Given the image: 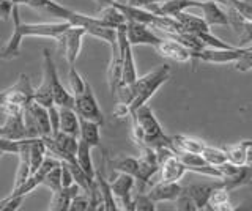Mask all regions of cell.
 <instances>
[{
	"label": "cell",
	"mask_w": 252,
	"mask_h": 211,
	"mask_svg": "<svg viewBox=\"0 0 252 211\" xmlns=\"http://www.w3.org/2000/svg\"><path fill=\"white\" fill-rule=\"evenodd\" d=\"M43 186L49 187L52 192L59 191L60 187H63V184H62V164H60V166H57V167H54L52 170H49L44 175Z\"/></svg>",
	"instance_id": "e575fe53"
},
{
	"label": "cell",
	"mask_w": 252,
	"mask_h": 211,
	"mask_svg": "<svg viewBox=\"0 0 252 211\" xmlns=\"http://www.w3.org/2000/svg\"><path fill=\"white\" fill-rule=\"evenodd\" d=\"M164 2H167V0H128L126 3L147 8V6H150V5H159V3H164Z\"/></svg>",
	"instance_id": "b9f144b4"
},
{
	"label": "cell",
	"mask_w": 252,
	"mask_h": 211,
	"mask_svg": "<svg viewBox=\"0 0 252 211\" xmlns=\"http://www.w3.org/2000/svg\"><path fill=\"white\" fill-rule=\"evenodd\" d=\"M251 167H252V164H251Z\"/></svg>",
	"instance_id": "681fc988"
},
{
	"label": "cell",
	"mask_w": 252,
	"mask_h": 211,
	"mask_svg": "<svg viewBox=\"0 0 252 211\" xmlns=\"http://www.w3.org/2000/svg\"><path fill=\"white\" fill-rule=\"evenodd\" d=\"M11 2L14 3V5H27L29 6V3H30V0H11Z\"/></svg>",
	"instance_id": "ee69618b"
},
{
	"label": "cell",
	"mask_w": 252,
	"mask_h": 211,
	"mask_svg": "<svg viewBox=\"0 0 252 211\" xmlns=\"http://www.w3.org/2000/svg\"><path fill=\"white\" fill-rule=\"evenodd\" d=\"M175 208L177 210H183V211H197V207H195V203L194 200L191 199V195L186 194L185 191L180 194V197L175 200Z\"/></svg>",
	"instance_id": "ab89813d"
},
{
	"label": "cell",
	"mask_w": 252,
	"mask_h": 211,
	"mask_svg": "<svg viewBox=\"0 0 252 211\" xmlns=\"http://www.w3.org/2000/svg\"><path fill=\"white\" fill-rule=\"evenodd\" d=\"M33 101H36V103H39L44 107H51L55 104L52 89H51V81H49V76L46 73H43V82L39 84L33 91Z\"/></svg>",
	"instance_id": "4dcf8cb0"
},
{
	"label": "cell",
	"mask_w": 252,
	"mask_h": 211,
	"mask_svg": "<svg viewBox=\"0 0 252 211\" xmlns=\"http://www.w3.org/2000/svg\"><path fill=\"white\" fill-rule=\"evenodd\" d=\"M208 210H215V211L232 210L230 191L222 184V181H219L215 189H213V192L210 195V200H208Z\"/></svg>",
	"instance_id": "4316f807"
},
{
	"label": "cell",
	"mask_w": 252,
	"mask_h": 211,
	"mask_svg": "<svg viewBox=\"0 0 252 211\" xmlns=\"http://www.w3.org/2000/svg\"><path fill=\"white\" fill-rule=\"evenodd\" d=\"M230 10H233L241 19L252 21V0H232Z\"/></svg>",
	"instance_id": "d590c367"
},
{
	"label": "cell",
	"mask_w": 252,
	"mask_h": 211,
	"mask_svg": "<svg viewBox=\"0 0 252 211\" xmlns=\"http://www.w3.org/2000/svg\"><path fill=\"white\" fill-rule=\"evenodd\" d=\"M60 131L79 137L81 117L77 115L74 107H60Z\"/></svg>",
	"instance_id": "cb8c5ba5"
},
{
	"label": "cell",
	"mask_w": 252,
	"mask_h": 211,
	"mask_svg": "<svg viewBox=\"0 0 252 211\" xmlns=\"http://www.w3.org/2000/svg\"><path fill=\"white\" fill-rule=\"evenodd\" d=\"M43 63H44L43 73L49 76V81H51L54 103L59 107H74V95L69 90H66L65 85L62 84L59 71H57V68H55L49 49H43Z\"/></svg>",
	"instance_id": "5b68a950"
},
{
	"label": "cell",
	"mask_w": 252,
	"mask_h": 211,
	"mask_svg": "<svg viewBox=\"0 0 252 211\" xmlns=\"http://www.w3.org/2000/svg\"><path fill=\"white\" fill-rule=\"evenodd\" d=\"M110 49H112V57H110V63L107 68V84H109L110 93H112V96H114L117 87L122 82L123 60H122V52H120V48H118V43L110 46Z\"/></svg>",
	"instance_id": "e0dca14e"
},
{
	"label": "cell",
	"mask_w": 252,
	"mask_h": 211,
	"mask_svg": "<svg viewBox=\"0 0 252 211\" xmlns=\"http://www.w3.org/2000/svg\"><path fill=\"white\" fill-rule=\"evenodd\" d=\"M126 35H128V40L132 46H153L156 48L162 41V38L150 30V26L137 21L126 22Z\"/></svg>",
	"instance_id": "4fadbf2b"
},
{
	"label": "cell",
	"mask_w": 252,
	"mask_h": 211,
	"mask_svg": "<svg viewBox=\"0 0 252 211\" xmlns=\"http://www.w3.org/2000/svg\"><path fill=\"white\" fill-rule=\"evenodd\" d=\"M68 82H69V91L73 93V95H79V93H82L85 85H87V81L84 77L79 74V71L76 69V65H71L69 66V71H68Z\"/></svg>",
	"instance_id": "836d02e7"
},
{
	"label": "cell",
	"mask_w": 252,
	"mask_h": 211,
	"mask_svg": "<svg viewBox=\"0 0 252 211\" xmlns=\"http://www.w3.org/2000/svg\"><path fill=\"white\" fill-rule=\"evenodd\" d=\"M235 69L240 73H249L252 71V48H248L246 52L233 63Z\"/></svg>",
	"instance_id": "f35d334b"
},
{
	"label": "cell",
	"mask_w": 252,
	"mask_h": 211,
	"mask_svg": "<svg viewBox=\"0 0 252 211\" xmlns=\"http://www.w3.org/2000/svg\"><path fill=\"white\" fill-rule=\"evenodd\" d=\"M228 2H232V0H228Z\"/></svg>",
	"instance_id": "c3c4849f"
},
{
	"label": "cell",
	"mask_w": 252,
	"mask_h": 211,
	"mask_svg": "<svg viewBox=\"0 0 252 211\" xmlns=\"http://www.w3.org/2000/svg\"><path fill=\"white\" fill-rule=\"evenodd\" d=\"M94 181H96V187L99 192V197L102 202V210L106 211H117L118 203L115 200V195L112 192V187H110V181L102 175L101 170H96V175H94Z\"/></svg>",
	"instance_id": "d6986e66"
},
{
	"label": "cell",
	"mask_w": 252,
	"mask_h": 211,
	"mask_svg": "<svg viewBox=\"0 0 252 211\" xmlns=\"http://www.w3.org/2000/svg\"><path fill=\"white\" fill-rule=\"evenodd\" d=\"M228 18H230V26H233L236 33H238V40H240L241 48L246 44H251L252 43V21L241 19L233 10L228 11Z\"/></svg>",
	"instance_id": "f1b7e54d"
},
{
	"label": "cell",
	"mask_w": 252,
	"mask_h": 211,
	"mask_svg": "<svg viewBox=\"0 0 252 211\" xmlns=\"http://www.w3.org/2000/svg\"><path fill=\"white\" fill-rule=\"evenodd\" d=\"M24 199H26L24 195L10 194L8 197L0 200V211H16V210H19Z\"/></svg>",
	"instance_id": "74e56055"
},
{
	"label": "cell",
	"mask_w": 252,
	"mask_h": 211,
	"mask_svg": "<svg viewBox=\"0 0 252 211\" xmlns=\"http://www.w3.org/2000/svg\"><path fill=\"white\" fill-rule=\"evenodd\" d=\"M109 166L115 172H122V174H129L134 178L137 177L139 172V159L131 158V156H120V158L109 159Z\"/></svg>",
	"instance_id": "f546056e"
},
{
	"label": "cell",
	"mask_w": 252,
	"mask_h": 211,
	"mask_svg": "<svg viewBox=\"0 0 252 211\" xmlns=\"http://www.w3.org/2000/svg\"><path fill=\"white\" fill-rule=\"evenodd\" d=\"M2 154H3V153H2V151H0V158H2Z\"/></svg>",
	"instance_id": "7dc6e473"
},
{
	"label": "cell",
	"mask_w": 252,
	"mask_h": 211,
	"mask_svg": "<svg viewBox=\"0 0 252 211\" xmlns=\"http://www.w3.org/2000/svg\"><path fill=\"white\" fill-rule=\"evenodd\" d=\"M156 51L161 57L175 61V63H188L192 60V52L183 43H180L173 38L169 40H162L156 46Z\"/></svg>",
	"instance_id": "5bb4252c"
},
{
	"label": "cell",
	"mask_w": 252,
	"mask_h": 211,
	"mask_svg": "<svg viewBox=\"0 0 252 211\" xmlns=\"http://www.w3.org/2000/svg\"><path fill=\"white\" fill-rule=\"evenodd\" d=\"M101 124L96 121L87 120L81 117V131H79V139H82L84 142L92 145L93 148L101 147Z\"/></svg>",
	"instance_id": "484cf974"
},
{
	"label": "cell",
	"mask_w": 252,
	"mask_h": 211,
	"mask_svg": "<svg viewBox=\"0 0 252 211\" xmlns=\"http://www.w3.org/2000/svg\"><path fill=\"white\" fill-rule=\"evenodd\" d=\"M94 2H98V3H101V5H112V3H117V2L126 3L128 0H94Z\"/></svg>",
	"instance_id": "7bdbcfd3"
},
{
	"label": "cell",
	"mask_w": 252,
	"mask_h": 211,
	"mask_svg": "<svg viewBox=\"0 0 252 211\" xmlns=\"http://www.w3.org/2000/svg\"><path fill=\"white\" fill-rule=\"evenodd\" d=\"M131 120L136 121L142 128V131H144V145L142 147H152L155 150L162 147L173 148L172 137H169L164 132L161 123L158 121L155 112L152 111V107L148 104H144L139 109H136V111L131 114Z\"/></svg>",
	"instance_id": "7a4b0ae2"
},
{
	"label": "cell",
	"mask_w": 252,
	"mask_h": 211,
	"mask_svg": "<svg viewBox=\"0 0 252 211\" xmlns=\"http://www.w3.org/2000/svg\"><path fill=\"white\" fill-rule=\"evenodd\" d=\"M215 2H219V3H224V5H230V2H228V0H215Z\"/></svg>",
	"instance_id": "f6af8a7d"
},
{
	"label": "cell",
	"mask_w": 252,
	"mask_h": 211,
	"mask_svg": "<svg viewBox=\"0 0 252 211\" xmlns=\"http://www.w3.org/2000/svg\"><path fill=\"white\" fill-rule=\"evenodd\" d=\"M202 156L205 158L208 164L211 166H220V164L227 162V153H225V148H216V147H210L207 145L203 148Z\"/></svg>",
	"instance_id": "1f68e13d"
},
{
	"label": "cell",
	"mask_w": 252,
	"mask_h": 211,
	"mask_svg": "<svg viewBox=\"0 0 252 211\" xmlns=\"http://www.w3.org/2000/svg\"><path fill=\"white\" fill-rule=\"evenodd\" d=\"M33 91L30 77L26 74H19V79L11 87L0 91V106L3 104H22L27 106L33 101Z\"/></svg>",
	"instance_id": "ba28073f"
},
{
	"label": "cell",
	"mask_w": 252,
	"mask_h": 211,
	"mask_svg": "<svg viewBox=\"0 0 252 211\" xmlns=\"http://www.w3.org/2000/svg\"><path fill=\"white\" fill-rule=\"evenodd\" d=\"M79 192H82L81 186L79 184H71L68 187H60L59 191H54L52 192V199L47 210H52V211H66L71 207V202L76 197Z\"/></svg>",
	"instance_id": "2e32d148"
},
{
	"label": "cell",
	"mask_w": 252,
	"mask_h": 211,
	"mask_svg": "<svg viewBox=\"0 0 252 211\" xmlns=\"http://www.w3.org/2000/svg\"><path fill=\"white\" fill-rule=\"evenodd\" d=\"M139 172L136 177V183L139 186V191H144L145 186L150 183L152 177L159 172V158L155 148L152 147H142V153L139 156Z\"/></svg>",
	"instance_id": "8fae6325"
},
{
	"label": "cell",
	"mask_w": 252,
	"mask_h": 211,
	"mask_svg": "<svg viewBox=\"0 0 252 211\" xmlns=\"http://www.w3.org/2000/svg\"><path fill=\"white\" fill-rule=\"evenodd\" d=\"M195 8L202 10L203 13V19L208 22L210 27L215 26H230V18H228V13H225L222 8L219 6V2L215 0H195Z\"/></svg>",
	"instance_id": "9a60e30c"
},
{
	"label": "cell",
	"mask_w": 252,
	"mask_h": 211,
	"mask_svg": "<svg viewBox=\"0 0 252 211\" xmlns=\"http://www.w3.org/2000/svg\"><path fill=\"white\" fill-rule=\"evenodd\" d=\"M172 145L175 151H189V153H199L202 154L203 148L207 147V144L202 139H197L192 136H173L172 137Z\"/></svg>",
	"instance_id": "d4e9b609"
},
{
	"label": "cell",
	"mask_w": 252,
	"mask_h": 211,
	"mask_svg": "<svg viewBox=\"0 0 252 211\" xmlns=\"http://www.w3.org/2000/svg\"><path fill=\"white\" fill-rule=\"evenodd\" d=\"M85 35H87L85 29L71 26L68 30H65V32L57 38V40H55L59 44L62 54H63V57H65V60H66L68 66L76 65V60L79 57V54H81L82 40H84Z\"/></svg>",
	"instance_id": "52a82bcc"
},
{
	"label": "cell",
	"mask_w": 252,
	"mask_h": 211,
	"mask_svg": "<svg viewBox=\"0 0 252 211\" xmlns=\"http://www.w3.org/2000/svg\"><path fill=\"white\" fill-rule=\"evenodd\" d=\"M216 184L218 183H215V184H191V186L183 187V191L191 195V199L194 200L195 207H197V211L208 210L210 195H211L213 189L216 187Z\"/></svg>",
	"instance_id": "7402d4cb"
},
{
	"label": "cell",
	"mask_w": 252,
	"mask_h": 211,
	"mask_svg": "<svg viewBox=\"0 0 252 211\" xmlns=\"http://www.w3.org/2000/svg\"><path fill=\"white\" fill-rule=\"evenodd\" d=\"M181 192H183V187L180 186V183L159 181L158 184H155L147 194L156 203H159V202H175L180 197Z\"/></svg>",
	"instance_id": "ac0fdd59"
},
{
	"label": "cell",
	"mask_w": 252,
	"mask_h": 211,
	"mask_svg": "<svg viewBox=\"0 0 252 211\" xmlns=\"http://www.w3.org/2000/svg\"><path fill=\"white\" fill-rule=\"evenodd\" d=\"M11 19H13V33L10 38H8V41L3 44V48L0 49V60H5V61L19 57L21 44H22L24 38L36 36V38H52V40H57L65 30H68L71 27L69 22H65V21L26 24V22L21 21L18 5H14L13 13H11Z\"/></svg>",
	"instance_id": "6da1fadb"
},
{
	"label": "cell",
	"mask_w": 252,
	"mask_h": 211,
	"mask_svg": "<svg viewBox=\"0 0 252 211\" xmlns=\"http://www.w3.org/2000/svg\"><path fill=\"white\" fill-rule=\"evenodd\" d=\"M74 111L77 112L79 117H82V119L96 121L101 126L104 124V115L101 112L96 96H94L93 89L89 82H87L84 91L74 96Z\"/></svg>",
	"instance_id": "9c48e42d"
},
{
	"label": "cell",
	"mask_w": 252,
	"mask_h": 211,
	"mask_svg": "<svg viewBox=\"0 0 252 211\" xmlns=\"http://www.w3.org/2000/svg\"><path fill=\"white\" fill-rule=\"evenodd\" d=\"M249 164H252V148H251V151H249Z\"/></svg>",
	"instance_id": "bcb514c9"
},
{
	"label": "cell",
	"mask_w": 252,
	"mask_h": 211,
	"mask_svg": "<svg viewBox=\"0 0 252 211\" xmlns=\"http://www.w3.org/2000/svg\"><path fill=\"white\" fill-rule=\"evenodd\" d=\"M24 123H26L27 137L52 136L49 111L36 101H32L24 109Z\"/></svg>",
	"instance_id": "277c9868"
},
{
	"label": "cell",
	"mask_w": 252,
	"mask_h": 211,
	"mask_svg": "<svg viewBox=\"0 0 252 211\" xmlns=\"http://www.w3.org/2000/svg\"><path fill=\"white\" fill-rule=\"evenodd\" d=\"M136 186V178L129 174L117 172V177L110 181V187L115 195V200L120 210L132 211V189Z\"/></svg>",
	"instance_id": "7c38bea8"
},
{
	"label": "cell",
	"mask_w": 252,
	"mask_h": 211,
	"mask_svg": "<svg viewBox=\"0 0 252 211\" xmlns=\"http://www.w3.org/2000/svg\"><path fill=\"white\" fill-rule=\"evenodd\" d=\"M248 48L235 46L230 49H218V48H203L200 51H191L192 59L205 61V63H215V65H227L235 63Z\"/></svg>",
	"instance_id": "30bf717a"
},
{
	"label": "cell",
	"mask_w": 252,
	"mask_h": 211,
	"mask_svg": "<svg viewBox=\"0 0 252 211\" xmlns=\"http://www.w3.org/2000/svg\"><path fill=\"white\" fill-rule=\"evenodd\" d=\"M252 148V140H241L238 144L228 145L225 148L227 161L235 164V166L243 167L249 164V151Z\"/></svg>",
	"instance_id": "44dd1931"
},
{
	"label": "cell",
	"mask_w": 252,
	"mask_h": 211,
	"mask_svg": "<svg viewBox=\"0 0 252 211\" xmlns=\"http://www.w3.org/2000/svg\"><path fill=\"white\" fill-rule=\"evenodd\" d=\"M92 145H89L87 142H84L82 139H79V147L76 151V161L87 175L94 180V175H96V169L93 167V159H92Z\"/></svg>",
	"instance_id": "83f0119b"
},
{
	"label": "cell",
	"mask_w": 252,
	"mask_h": 211,
	"mask_svg": "<svg viewBox=\"0 0 252 211\" xmlns=\"http://www.w3.org/2000/svg\"><path fill=\"white\" fill-rule=\"evenodd\" d=\"M175 19L180 22V26L183 27L185 32H189L192 35H200L205 32H211V29L208 26V22L205 21L203 18L195 16V14H189L186 11L178 13Z\"/></svg>",
	"instance_id": "ffe728a7"
},
{
	"label": "cell",
	"mask_w": 252,
	"mask_h": 211,
	"mask_svg": "<svg viewBox=\"0 0 252 211\" xmlns=\"http://www.w3.org/2000/svg\"><path fill=\"white\" fill-rule=\"evenodd\" d=\"M14 8V3L11 0H0V19L8 21L11 18V13Z\"/></svg>",
	"instance_id": "60d3db41"
},
{
	"label": "cell",
	"mask_w": 252,
	"mask_h": 211,
	"mask_svg": "<svg viewBox=\"0 0 252 211\" xmlns=\"http://www.w3.org/2000/svg\"><path fill=\"white\" fill-rule=\"evenodd\" d=\"M69 210H73V211H89V210H93L90 195L85 194L84 191L79 192L76 197L73 199V202H71Z\"/></svg>",
	"instance_id": "8d00e7d4"
},
{
	"label": "cell",
	"mask_w": 252,
	"mask_h": 211,
	"mask_svg": "<svg viewBox=\"0 0 252 211\" xmlns=\"http://www.w3.org/2000/svg\"><path fill=\"white\" fill-rule=\"evenodd\" d=\"M159 158V178L161 181L180 183V180L188 172L186 166L178 158L177 151L170 147H162L156 150Z\"/></svg>",
	"instance_id": "8992f818"
},
{
	"label": "cell",
	"mask_w": 252,
	"mask_h": 211,
	"mask_svg": "<svg viewBox=\"0 0 252 211\" xmlns=\"http://www.w3.org/2000/svg\"><path fill=\"white\" fill-rule=\"evenodd\" d=\"M169 77L170 66L167 63L161 65L159 68L153 69V71H150L145 76L137 77V81L134 82V99L131 103V114L140 106L147 104L155 93L169 81Z\"/></svg>",
	"instance_id": "3957f363"
},
{
	"label": "cell",
	"mask_w": 252,
	"mask_h": 211,
	"mask_svg": "<svg viewBox=\"0 0 252 211\" xmlns=\"http://www.w3.org/2000/svg\"><path fill=\"white\" fill-rule=\"evenodd\" d=\"M132 211H156V202L144 191L132 195Z\"/></svg>",
	"instance_id": "d6a6232c"
},
{
	"label": "cell",
	"mask_w": 252,
	"mask_h": 211,
	"mask_svg": "<svg viewBox=\"0 0 252 211\" xmlns=\"http://www.w3.org/2000/svg\"><path fill=\"white\" fill-rule=\"evenodd\" d=\"M96 18L101 21L102 26L115 29V30L126 26V22H128V19L125 18V14L118 10L115 5H106L104 8L96 14Z\"/></svg>",
	"instance_id": "603a6c76"
}]
</instances>
